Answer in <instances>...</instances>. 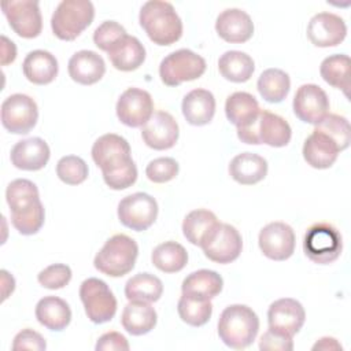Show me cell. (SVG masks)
<instances>
[{
  "mask_svg": "<svg viewBox=\"0 0 351 351\" xmlns=\"http://www.w3.org/2000/svg\"><path fill=\"white\" fill-rule=\"evenodd\" d=\"M140 26L156 45H171L182 36V22L169 1L149 0L143 4L138 15Z\"/></svg>",
  "mask_w": 351,
  "mask_h": 351,
  "instance_id": "1",
  "label": "cell"
},
{
  "mask_svg": "<svg viewBox=\"0 0 351 351\" xmlns=\"http://www.w3.org/2000/svg\"><path fill=\"white\" fill-rule=\"evenodd\" d=\"M259 330L256 313L245 304H230L219 315L218 336L222 343L233 350L251 346Z\"/></svg>",
  "mask_w": 351,
  "mask_h": 351,
  "instance_id": "2",
  "label": "cell"
},
{
  "mask_svg": "<svg viewBox=\"0 0 351 351\" xmlns=\"http://www.w3.org/2000/svg\"><path fill=\"white\" fill-rule=\"evenodd\" d=\"M237 137L245 144H266L281 148L291 141L292 129L282 117L267 110H261L254 121L237 128Z\"/></svg>",
  "mask_w": 351,
  "mask_h": 351,
  "instance_id": "3",
  "label": "cell"
},
{
  "mask_svg": "<svg viewBox=\"0 0 351 351\" xmlns=\"http://www.w3.org/2000/svg\"><path fill=\"white\" fill-rule=\"evenodd\" d=\"M138 255L137 243L126 234H114L96 254V270L108 277H122L132 271Z\"/></svg>",
  "mask_w": 351,
  "mask_h": 351,
  "instance_id": "4",
  "label": "cell"
},
{
  "mask_svg": "<svg viewBox=\"0 0 351 351\" xmlns=\"http://www.w3.org/2000/svg\"><path fill=\"white\" fill-rule=\"evenodd\" d=\"M95 7L89 0H63L51 18L53 34L63 41L75 40L93 21Z\"/></svg>",
  "mask_w": 351,
  "mask_h": 351,
  "instance_id": "5",
  "label": "cell"
},
{
  "mask_svg": "<svg viewBox=\"0 0 351 351\" xmlns=\"http://www.w3.org/2000/svg\"><path fill=\"white\" fill-rule=\"evenodd\" d=\"M306 256L317 265H329L335 262L343 250L340 232L328 222L311 225L303 239Z\"/></svg>",
  "mask_w": 351,
  "mask_h": 351,
  "instance_id": "6",
  "label": "cell"
},
{
  "mask_svg": "<svg viewBox=\"0 0 351 351\" xmlns=\"http://www.w3.org/2000/svg\"><path fill=\"white\" fill-rule=\"evenodd\" d=\"M204 71L206 60L186 48L169 53L159 64V77L167 86H178L182 82L197 80Z\"/></svg>",
  "mask_w": 351,
  "mask_h": 351,
  "instance_id": "7",
  "label": "cell"
},
{
  "mask_svg": "<svg viewBox=\"0 0 351 351\" xmlns=\"http://www.w3.org/2000/svg\"><path fill=\"white\" fill-rule=\"evenodd\" d=\"M80 299L86 317L93 324L108 322L117 313V299L103 280L95 277L84 280L80 287Z\"/></svg>",
  "mask_w": 351,
  "mask_h": 351,
  "instance_id": "8",
  "label": "cell"
},
{
  "mask_svg": "<svg viewBox=\"0 0 351 351\" xmlns=\"http://www.w3.org/2000/svg\"><path fill=\"white\" fill-rule=\"evenodd\" d=\"M156 217L158 203L145 192L128 195L118 204L119 222L134 232H143L151 228L156 221Z\"/></svg>",
  "mask_w": 351,
  "mask_h": 351,
  "instance_id": "9",
  "label": "cell"
},
{
  "mask_svg": "<svg viewBox=\"0 0 351 351\" xmlns=\"http://www.w3.org/2000/svg\"><path fill=\"white\" fill-rule=\"evenodd\" d=\"M37 103L27 95L14 93L1 104V125L14 134H26L37 123Z\"/></svg>",
  "mask_w": 351,
  "mask_h": 351,
  "instance_id": "10",
  "label": "cell"
},
{
  "mask_svg": "<svg viewBox=\"0 0 351 351\" xmlns=\"http://www.w3.org/2000/svg\"><path fill=\"white\" fill-rule=\"evenodd\" d=\"M200 247L210 261L226 265L240 256L243 239L234 226L219 222Z\"/></svg>",
  "mask_w": 351,
  "mask_h": 351,
  "instance_id": "11",
  "label": "cell"
},
{
  "mask_svg": "<svg viewBox=\"0 0 351 351\" xmlns=\"http://www.w3.org/2000/svg\"><path fill=\"white\" fill-rule=\"evenodd\" d=\"M11 29L22 38H36L43 29L40 5L33 0H10L1 3Z\"/></svg>",
  "mask_w": 351,
  "mask_h": 351,
  "instance_id": "12",
  "label": "cell"
},
{
  "mask_svg": "<svg viewBox=\"0 0 351 351\" xmlns=\"http://www.w3.org/2000/svg\"><path fill=\"white\" fill-rule=\"evenodd\" d=\"M117 117L129 128L144 126L154 114V101L151 95L140 88L126 89L117 101Z\"/></svg>",
  "mask_w": 351,
  "mask_h": 351,
  "instance_id": "13",
  "label": "cell"
},
{
  "mask_svg": "<svg viewBox=\"0 0 351 351\" xmlns=\"http://www.w3.org/2000/svg\"><path fill=\"white\" fill-rule=\"evenodd\" d=\"M293 114L304 123L317 125L329 114L326 92L315 84H304L298 88L293 101Z\"/></svg>",
  "mask_w": 351,
  "mask_h": 351,
  "instance_id": "14",
  "label": "cell"
},
{
  "mask_svg": "<svg viewBox=\"0 0 351 351\" xmlns=\"http://www.w3.org/2000/svg\"><path fill=\"white\" fill-rule=\"evenodd\" d=\"M262 254L271 261H285L295 251L293 229L285 222H270L263 226L258 236Z\"/></svg>",
  "mask_w": 351,
  "mask_h": 351,
  "instance_id": "15",
  "label": "cell"
},
{
  "mask_svg": "<svg viewBox=\"0 0 351 351\" xmlns=\"http://www.w3.org/2000/svg\"><path fill=\"white\" fill-rule=\"evenodd\" d=\"M92 159L101 173L111 171L132 159L129 143L115 134L107 133L100 136L92 145Z\"/></svg>",
  "mask_w": 351,
  "mask_h": 351,
  "instance_id": "16",
  "label": "cell"
},
{
  "mask_svg": "<svg viewBox=\"0 0 351 351\" xmlns=\"http://www.w3.org/2000/svg\"><path fill=\"white\" fill-rule=\"evenodd\" d=\"M306 311L300 302L292 298H282L273 302L267 310L269 329L293 337L303 326Z\"/></svg>",
  "mask_w": 351,
  "mask_h": 351,
  "instance_id": "17",
  "label": "cell"
},
{
  "mask_svg": "<svg viewBox=\"0 0 351 351\" xmlns=\"http://www.w3.org/2000/svg\"><path fill=\"white\" fill-rule=\"evenodd\" d=\"M180 129L174 117L166 111H156L149 121L141 126V138L147 147L163 151L170 149L178 140Z\"/></svg>",
  "mask_w": 351,
  "mask_h": 351,
  "instance_id": "18",
  "label": "cell"
},
{
  "mask_svg": "<svg viewBox=\"0 0 351 351\" xmlns=\"http://www.w3.org/2000/svg\"><path fill=\"white\" fill-rule=\"evenodd\" d=\"M347 36V25L343 18L333 12H318L307 25V37L319 48L336 47Z\"/></svg>",
  "mask_w": 351,
  "mask_h": 351,
  "instance_id": "19",
  "label": "cell"
},
{
  "mask_svg": "<svg viewBox=\"0 0 351 351\" xmlns=\"http://www.w3.org/2000/svg\"><path fill=\"white\" fill-rule=\"evenodd\" d=\"M215 30L223 41L243 44L252 37L254 22L245 11L240 8H228L218 15Z\"/></svg>",
  "mask_w": 351,
  "mask_h": 351,
  "instance_id": "20",
  "label": "cell"
},
{
  "mask_svg": "<svg viewBox=\"0 0 351 351\" xmlns=\"http://www.w3.org/2000/svg\"><path fill=\"white\" fill-rule=\"evenodd\" d=\"M51 151L48 144L40 137H30L18 141L10 154L11 163L26 171L41 170L49 160Z\"/></svg>",
  "mask_w": 351,
  "mask_h": 351,
  "instance_id": "21",
  "label": "cell"
},
{
  "mask_svg": "<svg viewBox=\"0 0 351 351\" xmlns=\"http://www.w3.org/2000/svg\"><path fill=\"white\" fill-rule=\"evenodd\" d=\"M67 70L74 82L81 85H93L103 78L106 73V63L95 51L82 49L70 58Z\"/></svg>",
  "mask_w": 351,
  "mask_h": 351,
  "instance_id": "22",
  "label": "cell"
},
{
  "mask_svg": "<svg viewBox=\"0 0 351 351\" xmlns=\"http://www.w3.org/2000/svg\"><path fill=\"white\" fill-rule=\"evenodd\" d=\"M182 115L189 125L204 126L210 123L215 114V97L207 89H193L188 92L181 104Z\"/></svg>",
  "mask_w": 351,
  "mask_h": 351,
  "instance_id": "23",
  "label": "cell"
},
{
  "mask_svg": "<svg viewBox=\"0 0 351 351\" xmlns=\"http://www.w3.org/2000/svg\"><path fill=\"white\" fill-rule=\"evenodd\" d=\"M223 287V280L222 277L208 269H200L196 271H192L188 274L182 284H181V291L182 295L199 300H211L219 292L222 291Z\"/></svg>",
  "mask_w": 351,
  "mask_h": 351,
  "instance_id": "24",
  "label": "cell"
},
{
  "mask_svg": "<svg viewBox=\"0 0 351 351\" xmlns=\"http://www.w3.org/2000/svg\"><path fill=\"white\" fill-rule=\"evenodd\" d=\"M22 71L27 81L36 85L51 84L59 71L56 58L44 49L29 52L22 63Z\"/></svg>",
  "mask_w": 351,
  "mask_h": 351,
  "instance_id": "25",
  "label": "cell"
},
{
  "mask_svg": "<svg viewBox=\"0 0 351 351\" xmlns=\"http://www.w3.org/2000/svg\"><path fill=\"white\" fill-rule=\"evenodd\" d=\"M303 158L314 169H329L337 159L339 148L325 134L313 130V133L304 140Z\"/></svg>",
  "mask_w": 351,
  "mask_h": 351,
  "instance_id": "26",
  "label": "cell"
},
{
  "mask_svg": "<svg viewBox=\"0 0 351 351\" xmlns=\"http://www.w3.org/2000/svg\"><path fill=\"white\" fill-rule=\"evenodd\" d=\"M229 174L236 182L241 185H254L266 177L267 162L261 155L243 152L230 160Z\"/></svg>",
  "mask_w": 351,
  "mask_h": 351,
  "instance_id": "27",
  "label": "cell"
},
{
  "mask_svg": "<svg viewBox=\"0 0 351 351\" xmlns=\"http://www.w3.org/2000/svg\"><path fill=\"white\" fill-rule=\"evenodd\" d=\"M37 321L49 330L60 332L71 321V310L66 300L58 296H44L36 304Z\"/></svg>",
  "mask_w": 351,
  "mask_h": 351,
  "instance_id": "28",
  "label": "cell"
},
{
  "mask_svg": "<svg viewBox=\"0 0 351 351\" xmlns=\"http://www.w3.org/2000/svg\"><path fill=\"white\" fill-rule=\"evenodd\" d=\"M158 321V314L151 303L129 302L122 311L121 322L123 329L133 335L141 336L151 332Z\"/></svg>",
  "mask_w": 351,
  "mask_h": 351,
  "instance_id": "29",
  "label": "cell"
},
{
  "mask_svg": "<svg viewBox=\"0 0 351 351\" xmlns=\"http://www.w3.org/2000/svg\"><path fill=\"white\" fill-rule=\"evenodd\" d=\"M111 64L119 71L137 70L145 60V48L134 36H126L108 52Z\"/></svg>",
  "mask_w": 351,
  "mask_h": 351,
  "instance_id": "30",
  "label": "cell"
},
{
  "mask_svg": "<svg viewBox=\"0 0 351 351\" xmlns=\"http://www.w3.org/2000/svg\"><path fill=\"white\" fill-rule=\"evenodd\" d=\"M218 70L221 75L230 82L248 81L255 70L252 58L241 51H226L218 59Z\"/></svg>",
  "mask_w": 351,
  "mask_h": 351,
  "instance_id": "31",
  "label": "cell"
},
{
  "mask_svg": "<svg viewBox=\"0 0 351 351\" xmlns=\"http://www.w3.org/2000/svg\"><path fill=\"white\" fill-rule=\"evenodd\" d=\"M218 223V218L213 211L197 208L184 218L182 233L191 244L200 247Z\"/></svg>",
  "mask_w": 351,
  "mask_h": 351,
  "instance_id": "32",
  "label": "cell"
},
{
  "mask_svg": "<svg viewBox=\"0 0 351 351\" xmlns=\"http://www.w3.org/2000/svg\"><path fill=\"white\" fill-rule=\"evenodd\" d=\"M261 108L255 96L248 92H234L228 96L225 103V114L230 123L236 128L245 126L251 121H254Z\"/></svg>",
  "mask_w": 351,
  "mask_h": 351,
  "instance_id": "33",
  "label": "cell"
},
{
  "mask_svg": "<svg viewBox=\"0 0 351 351\" xmlns=\"http://www.w3.org/2000/svg\"><path fill=\"white\" fill-rule=\"evenodd\" d=\"M163 284L159 277L151 273H138L125 284V296L129 302L152 303L160 299Z\"/></svg>",
  "mask_w": 351,
  "mask_h": 351,
  "instance_id": "34",
  "label": "cell"
},
{
  "mask_svg": "<svg viewBox=\"0 0 351 351\" xmlns=\"http://www.w3.org/2000/svg\"><path fill=\"white\" fill-rule=\"evenodd\" d=\"M256 89L267 103H281L291 89L289 75L281 69H267L259 75Z\"/></svg>",
  "mask_w": 351,
  "mask_h": 351,
  "instance_id": "35",
  "label": "cell"
},
{
  "mask_svg": "<svg viewBox=\"0 0 351 351\" xmlns=\"http://www.w3.org/2000/svg\"><path fill=\"white\" fill-rule=\"evenodd\" d=\"M151 261L163 273H177L186 266L188 252L177 241H165L154 248Z\"/></svg>",
  "mask_w": 351,
  "mask_h": 351,
  "instance_id": "36",
  "label": "cell"
},
{
  "mask_svg": "<svg viewBox=\"0 0 351 351\" xmlns=\"http://www.w3.org/2000/svg\"><path fill=\"white\" fill-rule=\"evenodd\" d=\"M350 58L344 53H335L325 58L319 67L322 80L330 86L340 89L348 96L350 89Z\"/></svg>",
  "mask_w": 351,
  "mask_h": 351,
  "instance_id": "37",
  "label": "cell"
},
{
  "mask_svg": "<svg viewBox=\"0 0 351 351\" xmlns=\"http://www.w3.org/2000/svg\"><path fill=\"white\" fill-rule=\"evenodd\" d=\"M5 200L11 214L22 213L40 202L38 189L30 180L16 178L5 189Z\"/></svg>",
  "mask_w": 351,
  "mask_h": 351,
  "instance_id": "38",
  "label": "cell"
},
{
  "mask_svg": "<svg viewBox=\"0 0 351 351\" xmlns=\"http://www.w3.org/2000/svg\"><path fill=\"white\" fill-rule=\"evenodd\" d=\"M314 126V130L329 137L336 144L339 151L348 148L351 141V130L350 122L346 117L337 114H328L321 122Z\"/></svg>",
  "mask_w": 351,
  "mask_h": 351,
  "instance_id": "39",
  "label": "cell"
},
{
  "mask_svg": "<svg viewBox=\"0 0 351 351\" xmlns=\"http://www.w3.org/2000/svg\"><path fill=\"white\" fill-rule=\"evenodd\" d=\"M177 311L180 318L191 326H203L208 322L213 314V304L210 300H199L181 295Z\"/></svg>",
  "mask_w": 351,
  "mask_h": 351,
  "instance_id": "40",
  "label": "cell"
},
{
  "mask_svg": "<svg viewBox=\"0 0 351 351\" xmlns=\"http://www.w3.org/2000/svg\"><path fill=\"white\" fill-rule=\"evenodd\" d=\"M89 174L86 162L75 155H67L58 160L56 163V176L59 180L67 185H80L82 184Z\"/></svg>",
  "mask_w": 351,
  "mask_h": 351,
  "instance_id": "41",
  "label": "cell"
},
{
  "mask_svg": "<svg viewBox=\"0 0 351 351\" xmlns=\"http://www.w3.org/2000/svg\"><path fill=\"white\" fill-rule=\"evenodd\" d=\"M44 219H45V210L41 200L22 213L11 214V222L14 228L21 234H25V236L36 234L43 228Z\"/></svg>",
  "mask_w": 351,
  "mask_h": 351,
  "instance_id": "42",
  "label": "cell"
},
{
  "mask_svg": "<svg viewBox=\"0 0 351 351\" xmlns=\"http://www.w3.org/2000/svg\"><path fill=\"white\" fill-rule=\"evenodd\" d=\"M126 30L123 26H121L115 21H104L101 25H99L93 33V43L95 45L108 52L114 45H117L122 38H125Z\"/></svg>",
  "mask_w": 351,
  "mask_h": 351,
  "instance_id": "43",
  "label": "cell"
},
{
  "mask_svg": "<svg viewBox=\"0 0 351 351\" xmlns=\"http://www.w3.org/2000/svg\"><path fill=\"white\" fill-rule=\"evenodd\" d=\"M178 171H180V166L177 160L173 158L165 156V158H156L151 160L147 165L145 176L149 181L155 184H163L176 178Z\"/></svg>",
  "mask_w": 351,
  "mask_h": 351,
  "instance_id": "44",
  "label": "cell"
},
{
  "mask_svg": "<svg viewBox=\"0 0 351 351\" xmlns=\"http://www.w3.org/2000/svg\"><path fill=\"white\" fill-rule=\"evenodd\" d=\"M101 174H103V180L107 184V186H110L114 191H122V189L132 186L136 182L137 166L133 162V159H130L125 165H122L111 171L101 173Z\"/></svg>",
  "mask_w": 351,
  "mask_h": 351,
  "instance_id": "45",
  "label": "cell"
},
{
  "mask_svg": "<svg viewBox=\"0 0 351 351\" xmlns=\"http://www.w3.org/2000/svg\"><path fill=\"white\" fill-rule=\"evenodd\" d=\"M37 280L47 289H60L70 282L71 269L64 263H53L43 269Z\"/></svg>",
  "mask_w": 351,
  "mask_h": 351,
  "instance_id": "46",
  "label": "cell"
},
{
  "mask_svg": "<svg viewBox=\"0 0 351 351\" xmlns=\"http://www.w3.org/2000/svg\"><path fill=\"white\" fill-rule=\"evenodd\" d=\"M259 348L262 351H292L293 340L291 336H287L273 329H267L261 336Z\"/></svg>",
  "mask_w": 351,
  "mask_h": 351,
  "instance_id": "47",
  "label": "cell"
},
{
  "mask_svg": "<svg viewBox=\"0 0 351 351\" xmlns=\"http://www.w3.org/2000/svg\"><path fill=\"white\" fill-rule=\"evenodd\" d=\"M47 348L45 339L33 329H23L14 337L12 341V350H34V351H43Z\"/></svg>",
  "mask_w": 351,
  "mask_h": 351,
  "instance_id": "48",
  "label": "cell"
},
{
  "mask_svg": "<svg viewBox=\"0 0 351 351\" xmlns=\"http://www.w3.org/2000/svg\"><path fill=\"white\" fill-rule=\"evenodd\" d=\"M96 351H128L129 343L119 332H107L101 335L95 346Z\"/></svg>",
  "mask_w": 351,
  "mask_h": 351,
  "instance_id": "49",
  "label": "cell"
},
{
  "mask_svg": "<svg viewBox=\"0 0 351 351\" xmlns=\"http://www.w3.org/2000/svg\"><path fill=\"white\" fill-rule=\"evenodd\" d=\"M16 58V47L15 44L7 38L5 36H1V64L7 66L12 63Z\"/></svg>",
  "mask_w": 351,
  "mask_h": 351,
  "instance_id": "50",
  "label": "cell"
},
{
  "mask_svg": "<svg viewBox=\"0 0 351 351\" xmlns=\"http://www.w3.org/2000/svg\"><path fill=\"white\" fill-rule=\"evenodd\" d=\"M313 350L317 351V350H324V351H341L343 347L341 344L335 339V337H321L314 346H313Z\"/></svg>",
  "mask_w": 351,
  "mask_h": 351,
  "instance_id": "51",
  "label": "cell"
}]
</instances>
